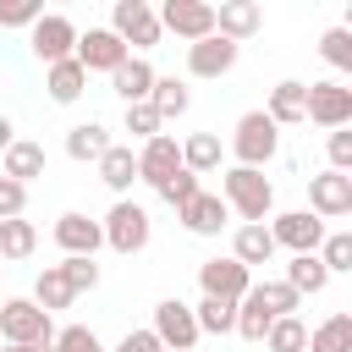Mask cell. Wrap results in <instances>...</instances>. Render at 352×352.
Masks as SVG:
<instances>
[{
  "label": "cell",
  "mask_w": 352,
  "mask_h": 352,
  "mask_svg": "<svg viewBox=\"0 0 352 352\" xmlns=\"http://www.w3.org/2000/svg\"><path fill=\"white\" fill-rule=\"evenodd\" d=\"M220 198H226V209L242 214V226H264V214L275 209V187H270V176H264V170H242V165L226 170Z\"/></svg>",
  "instance_id": "6da1fadb"
},
{
  "label": "cell",
  "mask_w": 352,
  "mask_h": 352,
  "mask_svg": "<svg viewBox=\"0 0 352 352\" xmlns=\"http://www.w3.org/2000/svg\"><path fill=\"white\" fill-rule=\"evenodd\" d=\"M0 336H6V346H33V352H44V346L55 341V319H50L33 297H11V302H0Z\"/></svg>",
  "instance_id": "7a4b0ae2"
},
{
  "label": "cell",
  "mask_w": 352,
  "mask_h": 352,
  "mask_svg": "<svg viewBox=\"0 0 352 352\" xmlns=\"http://www.w3.org/2000/svg\"><path fill=\"white\" fill-rule=\"evenodd\" d=\"M275 132H280V126H275L264 110L236 116V126H231V154H236V165H242V170L270 165V160H275V148H280V138H275Z\"/></svg>",
  "instance_id": "3957f363"
},
{
  "label": "cell",
  "mask_w": 352,
  "mask_h": 352,
  "mask_svg": "<svg viewBox=\"0 0 352 352\" xmlns=\"http://www.w3.org/2000/svg\"><path fill=\"white\" fill-rule=\"evenodd\" d=\"M110 33L126 44V55H132V50H148V44H160V11H154L148 0H116Z\"/></svg>",
  "instance_id": "277c9868"
},
{
  "label": "cell",
  "mask_w": 352,
  "mask_h": 352,
  "mask_svg": "<svg viewBox=\"0 0 352 352\" xmlns=\"http://www.w3.org/2000/svg\"><path fill=\"white\" fill-rule=\"evenodd\" d=\"M104 242L116 248V253H138V248H148V209L143 204H132V198H121L110 214H104Z\"/></svg>",
  "instance_id": "5b68a950"
},
{
  "label": "cell",
  "mask_w": 352,
  "mask_h": 352,
  "mask_svg": "<svg viewBox=\"0 0 352 352\" xmlns=\"http://www.w3.org/2000/svg\"><path fill=\"white\" fill-rule=\"evenodd\" d=\"M176 33V38H187V44H198V38H209L214 33V6L209 0H165V11H160V33Z\"/></svg>",
  "instance_id": "8992f818"
},
{
  "label": "cell",
  "mask_w": 352,
  "mask_h": 352,
  "mask_svg": "<svg viewBox=\"0 0 352 352\" xmlns=\"http://www.w3.org/2000/svg\"><path fill=\"white\" fill-rule=\"evenodd\" d=\"M302 121H319V126H330V132H341L346 121H352V88L346 82H308V116Z\"/></svg>",
  "instance_id": "52a82bcc"
},
{
  "label": "cell",
  "mask_w": 352,
  "mask_h": 352,
  "mask_svg": "<svg viewBox=\"0 0 352 352\" xmlns=\"http://www.w3.org/2000/svg\"><path fill=\"white\" fill-rule=\"evenodd\" d=\"M308 204H314V220H341V214H352V176H341V170L308 176Z\"/></svg>",
  "instance_id": "ba28073f"
},
{
  "label": "cell",
  "mask_w": 352,
  "mask_h": 352,
  "mask_svg": "<svg viewBox=\"0 0 352 352\" xmlns=\"http://www.w3.org/2000/svg\"><path fill=\"white\" fill-rule=\"evenodd\" d=\"M270 242H275V248H292V253H319V242H324V220H314L308 209H286V214H275Z\"/></svg>",
  "instance_id": "9c48e42d"
},
{
  "label": "cell",
  "mask_w": 352,
  "mask_h": 352,
  "mask_svg": "<svg viewBox=\"0 0 352 352\" xmlns=\"http://www.w3.org/2000/svg\"><path fill=\"white\" fill-rule=\"evenodd\" d=\"M198 286H204V297L242 302V297H248V286H253V270H242V264L226 253V258H209V264L198 270Z\"/></svg>",
  "instance_id": "30bf717a"
},
{
  "label": "cell",
  "mask_w": 352,
  "mask_h": 352,
  "mask_svg": "<svg viewBox=\"0 0 352 352\" xmlns=\"http://www.w3.org/2000/svg\"><path fill=\"white\" fill-rule=\"evenodd\" d=\"M154 341H160L165 352H187V346L198 341V324H192V308H187L182 297H165V302L154 308Z\"/></svg>",
  "instance_id": "8fae6325"
},
{
  "label": "cell",
  "mask_w": 352,
  "mask_h": 352,
  "mask_svg": "<svg viewBox=\"0 0 352 352\" xmlns=\"http://www.w3.org/2000/svg\"><path fill=\"white\" fill-rule=\"evenodd\" d=\"M72 50H77V28H72V16L50 11V16H38V22H33V55H38L44 66L72 60Z\"/></svg>",
  "instance_id": "7c38bea8"
},
{
  "label": "cell",
  "mask_w": 352,
  "mask_h": 352,
  "mask_svg": "<svg viewBox=\"0 0 352 352\" xmlns=\"http://www.w3.org/2000/svg\"><path fill=\"white\" fill-rule=\"evenodd\" d=\"M72 60H77L82 72H116V66L126 60V44H121L110 28H88V33H77Z\"/></svg>",
  "instance_id": "4fadbf2b"
},
{
  "label": "cell",
  "mask_w": 352,
  "mask_h": 352,
  "mask_svg": "<svg viewBox=\"0 0 352 352\" xmlns=\"http://www.w3.org/2000/svg\"><path fill=\"white\" fill-rule=\"evenodd\" d=\"M176 170H182V143H176L170 132H154V138L138 148V182L160 187V182L176 176Z\"/></svg>",
  "instance_id": "5bb4252c"
},
{
  "label": "cell",
  "mask_w": 352,
  "mask_h": 352,
  "mask_svg": "<svg viewBox=\"0 0 352 352\" xmlns=\"http://www.w3.org/2000/svg\"><path fill=\"white\" fill-rule=\"evenodd\" d=\"M258 28H264L258 0H220V6H214V33H220L226 44H242V38H253Z\"/></svg>",
  "instance_id": "9a60e30c"
},
{
  "label": "cell",
  "mask_w": 352,
  "mask_h": 352,
  "mask_svg": "<svg viewBox=\"0 0 352 352\" xmlns=\"http://www.w3.org/2000/svg\"><path fill=\"white\" fill-rule=\"evenodd\" d=\"M176 214H182V226H187L192 236H220V226L231 220V209H226V198H220V192H192Z\"/></svg>",
  "instance_id": "2e32d148"
},
{
  "label": "cell",
  "mask_w": 352,
  "mask_h": 352,
  "mask_svg": "<svg viewBox=\"0 0 352 352\" xmlns=\"http://www.w3.org/2000/svg\"><path fill=\"white\" fill-rule=\"evenodd\" d=\"M55 242L66 248V258H94L99 253V242H104V231H99V220H88V214H60L55 220Z\"/></svg>",
  "instance_id": "e0dca14e"
},
{
  "label": "cell",
  "mask_w": 352,
  "mask_h": 352,
  "mask_svg": "<svg viewBox=\"0 0 352 352\" xmlns=\"http://www.w3.org/2000/svg\"><path fill=\"white\" fill-rule=\"evenodd\" d=\"M231 66H236V44H226L220 33L187 44V72H192V77H226Z\"/></svg>",
  "instance_id": "ac0fdd59"
},
{
  "label": "cell",
  "mask_w": 352,
  "mask_h": 352,
  "mask_svg": "<svg viewBox=\"0 0 352 352\" xmlns=\"http://www.w3.org/2000/svg\"><path fill=\"white\" fill-rule=\"evenodd\" d=\"M154 77H160V72H154V66H148L143 55H126V60H121V66L110 72V88H116V94H121L126 104H138V99H148Z\"/></svg>",
  "instance_id": "d6986e66"
},
{
  "label": "cell",
  "mask_w": 352,
  "mask_h": 352,
  "mask_svg": "<svg viewBox=\"0 0 352 352\" xmlns=\"http://www.w3.org/2000/svg\"><path fill=\"white\" fill-rule=\"evenodd\" d=\"M264 116H270L275 126H297V121L308 116V82H292V77H286V82H275V88H270V110H264Z\"/></svg>",
  "instance_id": "ffe728a7"
},
{
  "label": "cell",
  "mask_w": 352,
  "mask_h": 352,
  "mask_svg": "<svg viewBox=\"0 0 352 352\" xmlns=\"http://www.w3.org/2000/svg\"><path fill=\"white\" fill-rule=\"evenodd\" d=\"M0 176H11V182H33V176H44V143H28V138H11V148H6V160H0Z\"/></svg>",
  "instance_id": "44dd1931"
},
{
  "label": "cell",
  "mask_w": 352,
  "mask_h": 352,
  "mask_svg": "<svg viewBox=\"0 0 352 352\" xmlns=\"http://www.w3.org/2000/svg\"><path fill=\"white\" fill-rule=\"evenodd\" d=\"M104 148H110V132H104L99 121H82V126H72V132H66V154H72L77 165H99V160H104Z\"/></svg>",
  "instance_id": "7402d4cb"
},
{
  "label": "cell",
  "mask_w": 352,
  "mask_h": 352,
  "mask_svg": "<svg viewBox=\"0 0 352 352\" xmlns=\"http://www.w3.org/2000/svg\"><path fill=\"white\" fill-rule=\"evenodd\" d=\"M270 253H275V242H270V226H236V236H231V258H236L242 270H253V264H270Z\"/></svg>",
  "instance_id": "603a6c76"
},
{
  "label": "cell",
  "mask_w": 352,
  "mask_h": 352,
  "mask_svg": "<svg viewBox=\"0 0 352 352\" xmlns=\"http://www.w3.org/2000/svg\"><path fill=\"white\" fill-rule=\"evenodd\" d=\"M99 182H104L110 192H126V187L138 182V154H132V148H121V143H110V148H104V160H99Z\"/></svg>",
  "instance_id": "cb8c5ba5"
},
{
  "label": "cell",
  "mask_w": 352,
  "mask_h": 352,
  "mask_svg": "<svg viewBox=\"0 0 352 352\" xmlns=\"http://www.w3.org/2000/svg\"><path fill=\"white\" fill-rule=\"evenodd\" d=\"M182 170H192V176L220 170V138H214V132H192V138L182 143Z\"/></svg>",
  "instance_id": "d4e9b609"
},
{
  "label": "cell",
  "mask_w": 352,
  "mask_h": 352,
  "mask_svg": "<svg viewBox=\"0 0 352 352\" xmlns=\"http://www.w3.org/2000/svg\"><path fill=\"white\" fill-rule=\"evenodd\" d=\"M72 286H66V275H60V264H44L38 270V280H33V302L44 308V314H55V308H72Z\"/></svg>",
  "instance_id": "484cf974"
},
{
  "label": "cell",
  "mask_w": 352,
  "mask_h": 352,
  "mask_svg": "<svg viewBox=\"0 0 352 352\" xmlns=\"http://www.w3.org/2000/svg\"><path fill=\"white\" fill-rule=\"evenodd\" d=\"M248 297H253L270 319H292V314H297V302H302L286 280H258V286H248Z\"/></svg>",
  "instance_id": "4316f807"
},
{
  "label": "cell",
  "mask_w": 352,
  "mask_h": 352,
  "mask_svg": "<svg viewBox=\"0 0 352 352\" xmlns=\"http://www.w3.org/2000/svg\"><path fill=\"white\" fill-rule=\"evenodd\" d=\"M44 88H50V99H55V104H72V99H82V88H88V72H82L77 60H55Z\"/></svg>",
  "instance_id": "83f0119b"
},
{
  "label": "cell",
  "mask_w": 352,
  "mask_h": 352,
  "mask_svg": "<svg viewBox=\"0 0 352 352\" xmlns=\"http://www.w3.org/2000/svg\"><path fill=\"white\" fill-rule=\"evenodd\" d=\"M148 104H154V116H160V121H176V116H187V82H182V77H154V88H148Z\"/></svg>",
  "instance_id": "f1b7e54d"
},
{
  "label": "cell",
  "mask_w": 352,
  "mask_h": 352,
  "mask_svg": "<svg viewBox=\"0 0 352 352\" xmlns=\"http://www.w3.org/2000/svg\"><path fill=\"white\" fill-rule=\"evenodd\" d=\"M324 280H330V275H324L319 253H292V264H286V286H292L297 297H302V292H308V297L324 292Z\"/></svg>",
  "instance_id": "f546056e"
},
{
  "label": "cell",
  "mask_w": 352,
  "mask_h": 352,
  "mask_svg": "<svg viewBox=\"0 0 352 352\" xmlns=\"http://www.w3.org/2000/svg\"><path fill=\"white\" fill-rule=\"evenodd\" d=\"M192 324H198V336H204V330H209V336H226V330H236V302L198 297V308H192Z\"/></svg>",
  "instance_id": "4dcf8cb0"
},
{
  "label": "cell",
  "mask_w": 352,
  "mask_h": 352,
  "mask_svg": "<svg viewBox=\"0 0 352 352\" xmlns=\"http://www.w3.org/2000/svg\"><path fill=\"white\" fill-rule=\"evenodd\" d=\"M308 352H352V314H330L308 336Z\"/></svg>",
  "instance_id": "1f68e13d"
},
{
  "label": "cell",
  "mask_w": 352,
  "mask_h": 352,
  "mask_svg": "<svg viewBox=\"0 0 352 352\" xmlns=\"http://www.w3.org/2000/svg\"><path fill=\"white\" fill-rule=\"evenodd\" d=\"M38 248V231H33V220H0V258H28Z\"/></svg>",
  "instance_id": "d6a6232c"
},
{
  "label": "cell",
  "mask_w": 352,
  "mask_h": 352,
  "mask_svg": "<svg viewBox=\"0 0 352 352\" xmlns=\"http://www.w3.org/2000/svg\"><path fill=\"white\" fill-rule=\"evenodd\" d=\"M264 346L270 352H308V324L292 314V319H275L270 324V336H264Z\"/></svg>",
  "instance_id": "836d02e7"
},
{
  "label": "cell",
  "mask_w": 352,
  "mask_h": 352,
  "mask_svg": "<svg viewBox=\"0 0 352 352\" xmlns=\"http://www.w3.org/2000/svg\"><path fill=\"white\" fill-rule=\"evenodd\" d=\"M270 324H275V319H270L253 297H242V302H236V336H242V341H264V336H270Z\"/></svg>",
  "instance_id": "e575fe53"
},
{
  "label": "cell",
  "mask_w": 352,
  "mask_h": 352,
  "mask_svg": "<svg viewBox=\"0 0 352 352\" xmlns=\"http://www.w3.org/2000/svg\"><path fill=\"white\" fill-rule=\"evenodd\" d=\"M319 55L336 66V72H352V28H330L319 38Z\"/></svg>",
  "instance_id": "d590c367"
},
{
  "label": "cell",
  "mask_w": 352,
  "mask_h": 352,
  "mask_svg": "<svg viewBox=\"0 0 352 352\" xmlns=\"http://www.w3.org/2000/svg\"><path fill=\"white\" fill-rule=\"evenodd\" d=\"M44 352H104V346H99V336L88 324H66V330H55V341Z\"/></svg>",
  "instance_id": "8d00e7d4"
},
{
  "label": "cell",
  "mask_w": 352,
  "mask_h": 352,
  "mask_svg": "<svg viewBox=\"0 0 352 352\" xmlns=\"http://www.w3.org/2000/svg\"><path fill=\"white\" fill-rule=\"evenodd\" d=\"M319 264H324V275H336V270H352V236H346V231L324 236V242H319Z\"/></svg>",
  "instance_id": "74e56055"
},
{
  "label": "cell",
  "mask_w": 352,
  "mask_h": 352,
  "mask_svg": "<svg viewBox=\"0 0 352 352\" xmlns=\"http://www.w3.org/2000/svg\"><path fill=\"white\" fill-rule=\"evenodd\" d=\"M126 132H132V138H143V143H148V138H154V132H165V121H160V116H154V104H148V99H138V104H126Z\"/></svg>",
  "instance_id": "f35d334b"
},
{
  "label": "cell",
  "mask_w": 352,
  "mask_h": 352,
  "mask_svg": "<svg viewBox=\"0 0 352 352\" xmlns=\"http://www.w3.org/2000/svg\"><path fill=\"white\" fill-rule=\"evenodd\" d=\"M44 16L38 0H0V28H33Z\"/></svg>",
  "instance_id": "ab89813d"
},
{
  "label": "cell",
  "mask_w": 352,
  "mask_h": 352,
  "mask_svg": "<svg viewBox=\"0 0 352 352\" xmlns=\"http://www.w3.org/2000/svg\"><path fill=\"white\" fill-rule=\"evenodd\" d=\"M154 192H160L165 204H176V209H182V204H187V198L198 192V176H192V170H176V176H165V182H160Z\"/></svg>",
  "instance_id": "60d3db41"
},
{
  "label": "cell",
  "mask_w": 352,
  "mask_h": 352,
  "mask_svg": "<svg viewBox=\"0 0 352 352\" xmlns=\"http://www.w3.org/2000/svg\"><path fill=\"white\" fill-rule=\"evenodd\" d=\"M60 275H66L72 292H94V286H99V264H94V258H66Z\"/></svg>",
  "instance_id": "b9f144b4"
},
{
  "label": "cell",
  "mask_w": 352,
  "mask_h": 352,
  "mask_svg": "<svg viewBox=\"0 0 352 352\" xmlns=\"http://www.w3.org/2000/svg\"><path fill=\"white\" fill-rule=\"evenodd\" d=\"M22 209H28V187L11 182V176H0V220H16Z\"/></svg>",
  "instance_id": "7bdbcfd3"
},
{
  "label": "cell",
  "mask_w": 352,
  "mask_h": 352,
  "mask_svg": "<svg viewBox=\"0 0 352 352\" xmlns=\"http://www.w3.org/2000/svg\"><path fill=\"white\" fill-rule=\"evenodd\" d=\"M330 170H352V132L341 126V132H330Z\"/></svg>",
  "instance_id": "ee69618b"
},
{
  "label": "cell",
  "mask_w": 352,
  "mask_h": 352,
  "mask_svg": "<svg viewBox=\"0 0 352 352\" xmlns=\"http://www.w3.org/2000/svg\"><path fill=\"white\" fill-rule=\"evenodd\" d=\"M116 352H160V341H154V330H126Z\"/></svg>",
  "instance_id": "f6af8a7d"
},
{
  "label": "cell",
  "mask_w": 352,
  "mask_h": 352,
  "mask_svg": "<svg viewBox=\"0 0 352 352\" xmlns=\"http://www.w3.org/2000/svg\"><path fill=\"white\" fill-rule=\"evenodd\" d=\"M6 148H11V121L0 116V154H6Z\"/></svg>",
  "instance_id": "bcb514c9"
},
{
  "label": "cell",
  "mask_w": 352,
  "mask_h": 352,
  "mask_svg": "<svg viewBox=\"0 0 352 352\" xmlns=\"http://www.w3.org/2000/svg\"><path fill=\"white\" fill-rule=\"evenodd\" d=\"M6 352H33V346H6Z\"/></svg>",
  "instance_id": "7dc6e473"
},
{
  "label": "cell",
  "mask_w": 352,
  "mask_h": 352,
  "mask_svg": "<svg viewBox=\"0 0 352 352\" xmlns=\"http://www.w3.org/2000/svg\"><path fill=\"white\" fill-rule=\"evenodd\" d=\"M0 270H6V258H0Z\"/></svg>",
  "instance_id": "c3c4849f"
},
{
  "label": "cell",
  "mask_w": 352,
  "mask_h": 352,
  "mask_svg": "<svg viewBox=\"0 0 352 352\" xmlns=\"http://www.w3.org/2000/svg\"><path fill=\"white\" fill-rule=\"evenodd\" d=\"M160 352H165V346H160Z\"/></svg>",
  "instance_id": "681fc988"
}]
</instances>
